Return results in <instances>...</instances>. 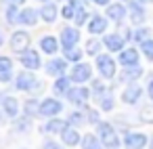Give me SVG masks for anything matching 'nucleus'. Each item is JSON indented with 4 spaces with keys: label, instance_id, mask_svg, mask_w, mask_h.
I'll use <instances>...</instances> for the list:
<instances>
[{
    "label": "nucleus",
    "instance_id": "obj_3",
    "mask_svg": "<svg viewBox=\"0 0 153 149\" xmlns=\"http://www.w3.org/2000/svg\"><path fill=\"white\" fill-rule=\"evenodd\" d=\"M97 69H99V74L103 78L111 80L115 76V61H113V57H109V55H97Z\"/></svg>",
    "mask_w": 153,
    "mask_h": 149
},
{
    "label": "nucleus",
    "instance_id": "obj_13",
    "mask_svg": "<svg viewBox=\"0 0 153 149\" xmlns=\"http://www.w3.org/2000/svg\"><path fill=\"white\" fill-rule=\"evenodd\" d=\"M120 63L122 67H132V65H138V51L136 48H124L120 51Z\"/></svg>",
    "mask_w": 153,
    "mask_h": 149
},
{
    "label": "nucleus",
    "instance_id": "obj_24",
    "mask_svg": "<svg viewBox=\"0 0 153 149\" xmlns=\"http://www.w3.org/2000/svg\"><path fill=\"white\" fill-rule=\"evenodd\" d=\"M61 139H63V143H65L67 147H74V145H78V143H80V132H78L76 128L67 126V128L61 132Z\"/></svg>",
    "mask_w": 153,
    "mask_h": 149
},
{
    "label": "nucleus",
    "instance_id": "obj_5",
    "mask_svg": "<svg viewBox=\"0 0 153 149\" xmlns=\"http://www.w3.org/2000/svg\"><path fill=\"white\" fill-rule=\"evenodd\" d=\"M63 111V103L61 101H57V99H44V101H40V115H44V118H55V115H59Z\"/></svg>",
    "mask_w": 153,
    "mask_h": 149
},
{
    "label": "nucleus",
    "instance_id": "obj_37",
    "mask_svg": "<svg viewBox=\"0 0 153 149\" xmlns=\"http://www.w3.org/2000/svg\"><path fill=\"white\" fill-rule=\"evenodd\" d=\"M88 17H90V15L86 13V9H80V11L76 13V17H74V21H76V25L80 28V25H84V23L88 21Z\"/></svg>",
    "mask_w": 153,
    "mask_h": 149
},
{
    "label": "nucleus",
    "instance_id": "obj_33",
    "mask_svg": "<svg viewBox=\"0 0 153 149\" xmlns=\"http://www.w3.org/2000/svg\"><path fill=\"white\" fill-rule=\"evenodd\" d=\"M149 34H151V32H149L147 28H138L136 32H132V40H136V42L140 44L143 40H147V38H149Z\"/></svg>",
    "mask_w": 153,
    "mask_h": 149
},
{
    "label": "nucleus",
    "instance_id": "obj_39",
    "mask_svg": "<svg viewBox=\"0 0 153 149\" xmlns=\"http://www.w3.org/2000/svg\"><path fill=\"white\" fill-rule=\"evenodd\" d=\"M143 120L145 122H153V109L151 107H145L143 109Z\"/></svg>",
    "mask_w": 153,
    "mask_h": 149
},
{
    "label": "nucleus",
    "instance_id": "obj_16",
    "mask_svg": "<svg viewBox=\"0 0 153 149\" xmlns=\"http://www.w3.org/2000/svg\"><path fill=\"white\" fill-rule=\"evenodd\" d=\"M128 11H130V21L132 23H143L145 21V17H147V13H145V9H143V4L140 2H136V0H130V7H128Z\"/></svg>",
    "mask_w": 153,
    "mask_h": 149
},
{
    "label": "nucleus",
    "instance_id": "obj_26",
    "mask_svg": "<svg viewBox=\"0 0 153 149\" xmlns=\"http://www.w3.org/2000/svg\"><path fill=\"white\" fill-rule=\"evenodd\" d=\"M82 149H105V147H103L101 139H97V134L88 132L82 136Z\"/></svg>",
    "mask_w": 153,
    "mask_h": 149
},
{
    "label": "nucleus",
    "instance_id": "obj_27",
    "mask_svg": "<svg viewBox=\"0 0 153 149\" xmlns=\"http://www.w3.org/2000/svg\"><path fill=\"white\" fill-rule=\"evenodd\" d=\"M69 82H71V78H65V74L59 76L57 82H55V92H57V95H67V90H69Z\"/></svg>",
    "mask_w": 153,
    "mask_h": 149
},
{
    "label": "nucleus",
    "instance_id": "obj_36",
    "mask_svg": "<svg viewBox=\"0 0 153 149\" xmlns=\"http://www.w3.org/2000/svg\"><path fill=\"white\" fill-rule=\"evenodd\" d=\"M67 122H69V126H78V124H84V122H86V118H84V113L74 111V113L67 118Z\"/></svg>",
    "mask_w": 153,
    "mask_h": 149
},
{
    "label": "nucleus",
    "instance_id": "obj_40",
    "mask_svg": "<svg viewBox=\"0 0 153 149\" xmlns=\"http://www.w3.org/2000/svg\"><path fill=\"white\" fill-rule=\"evenodd\" d=\"M42 149H63L57 141H44V145H42Z\"/></svg>",
    "mask_w": 153,
    "mask_h": 149
},
{
    "label": "nucleus",
    "instance_id": "obj_38",
    "mask_svg": "<svg viewBox=\"0 0 153 149\" xmlns=\"http://www.w3.org/2000/svg\"><path fill=\"white\" fill-rule=\"evenodd\" d=\"M27 126H32V122H30V115H25V120H19V122H15V128L17 130H27Z\"/></svg>",
    "mask_w": 153,
    "mask_h": 149
},
{
    "label": "nucleus",
    "instance_id": "obj_20",
    "mask_svg": "<svg viewBox=\"0 0 153 149\" xmlns=\"http://www.w3.org/2000/svg\"><path fill=\"white\" fill-rule=\"evenodd\" d=\"M2 109H4V113L9 115V118H17L19 115V101L15 99V97H4L2 99Z\"/></svg>",
    "mask_w": 153,
    "mask_h": 149
},
{
    "label": "nucleus",
    "instance_id": "obj_42",
    "mask_svg": "<svg viewBox=\"0 0 153 149\" xmlns=\"http://www.w3.org/2000/svg\"><path fill=\"white\" fill-rule=\"evenodd\" d=\"M147 95H149V99L153 101V80L149 82V86H147Z\"/></svg>",
    "mask_w": 153,
    "mask_h": 149
},
{
    "label": "nucleus",
    "instance_id": "obj_9",
    "mask_svg": "<svg viewBox=\"0 0 153 149\" xmlns=\"http://www.w3.org/2000/svg\"><path fill=\"white\" fill-rule=\"evenodd\" d=\"M147 134H143V132H126V136H124V147L126 149H143L145 145H147Z\"/></svg>",
    "mask_w": 153,
    "mask_h": 149
},
{
    "label": "nucleus",
    "instance_id": "obj_31",
    "mask_svg": "<svg viewBox=\"0 0 153 149\" xmlns=\"http://www.w3.org/2000/svg\"><path fill=\"white\" fill-rule=\"evenodd\" d=\"M65 53V59L67 61H74V63H80V59H82V51L80 48H67V51H63Z\"/></svg>",
    "mask_w": 153,
    "mask_h": 149
},
{
    "label": "nucleus",
    "instance_id": "obj_29",
    "mask_svg": "<svg viewBox=\"0 0 153 149\" xmlns=\"http://www.w3.org/2000/svg\"><path fill=\"white\" fill-rule=\"evenodd\" d=\"M99 105H101L103 111H111V109H113V97H111L109 92H103V95L99 97Z\"/></svg>",
    "mask_w": 153,
    "mask_h": 149
},
{
    "label": "nucleus",
    "instance_id": "obj_30",
    "mask_svg": "<svg viewBox=\"0 0 153 149\" xmlns=\"http://www.w3.org/2000/svg\"><path fill=\"white\" fill-rule=\"evenodd\" d=\"M140 53L147 57V61H153V40L151 38H147V40L140 42Z\"/></svg>",
    "mask_w": 153,
    "mask_h": 149
},
{
    "label": "nucleus",
    "instance_id": "obj_32",
    "mask_svg": "<svg viewBox=\"0 0 153 149\" xmlns=\"http://www.w3.org/2000/svg\"><path fill=\"white\" fill-rule=\"evenodd\" d=\"M101 46H103V44H101L99 40L90 38V40L86 42V53H88V55H94V57H97V55H99V51H101Z\"/></svg>",
    "mask_w": 153,
    "mask_h": 149
},
{
    "label": "nucleus",
    "instance_id": "obj_4",
    "mask_svg": "<svg viewBox=\"0 0 153 149\" xmlns=\"http://www.w3.org/2000/svg\"><path fill=\"white\" fill-rule=\"evenodd\" d=\"M90 74H92V67L88 65V63H76L74 67H71V82H76V84H84V82H88L90 80Z\"/></svg>",
    "mask_w": 153,
    "mask_h": 149
},
{
    "label": "nucleus",
    "instance_id": "obj_10",
    "mask_svg": "<svg viewBox=\"0 0 153 149\" xmlns=\"http://www.w3.org/2000/svg\"><path fill=\"white\" fill-rule=\"evenodd\" d=\"M103 44H105L107 51H111V53H120V51H124L126 38H124L122 34H107V36L103 38Z\"/></svg>",
    "mask_w": 153,
    "mask_h": 149
},
{
    "label": "nucleus",
    "instance_id": "obj_46",
    "mask_svg": "<svg viewBox=\"0 0 153 149\" xmlns=\"http://www.w3.org/2000/svg\"><path fill=\"white\" fill-rule=\"evenodd\" d=\"M149 143H151V149H153V136H151V141H149Z\"/></svg>",
    "mask_w": 153,
    "mask_h": 149
},
{
    "label": "nucleus",
    "instance_id": "obj_18",
    "mask_svg": "<svg viewBox=\"0 0 153 149\" xmlns=\"http://www.w3.org/2000/svg\"><path fill=\"white\" fill-rule=\"evenodd\" d=\"M107 30V19L103 15H92L88 21V32L90 34H105Z\"/></svg>",
    "mask_w": 153,
    "mask_h": 149
},
{
    "label": "nucleus",
    "instance_id": "obj_25",
    "mask_svg": "<svg viewBox=\"0 0 153 149\" xmlns=\"http://www.w3.org/2000/svg\"><path fill=\"white\" fill-rule=\"evenodd\" d=\"M40 48H42L46 55H55V53L59 51V42H57L55 36H44V38L40 40Z\"/></svg>",
    "mask_w": 153,
    "mask_h": 149
},
{
    "label": "nucleus",
    "instance_id": "obj_17",
    "mask_svg": "<svg viewBox=\"0 0 153 149\" xmlns=\"http://www.w3.org/2000/svg\"><path fill=\"white\" fill-rule=\"evenodd\" d=\"M67 126H69V122H67V120L51 118V120H48V122L44 124V128H42V130H44V132H48V134H57V132L61 134V132H63V130H65Z\"/></svg>",
    "mask_w": 153,
    "mask_h": 149
},
{
    "label": "nucleus",
    "instance_id": "obj_41",
    "mask_svg": "<svg viewBox=\"0 0 153 149\" xmlns=\"http://www.w3.org/2000/svg\"><path fill=\"white\" fill-rule=\"evenodd\" d=\"M86 113H88V122L99 124V113H97V111H92V109H90V111H86Z\"/></svg>",
    "mask_w": 153,
    "mask_h": 149
},
{
    "label": "nucleus",
    "instance_id": "obj_1",
    "mask_svg": "<svg viewBox=\"0 0 153 149\" xmlns=\"http://www.w3.org/2000/svg\"><path fill=\"white\" fill-rule=\"evenodd\" d=\"M97 134H99L105 149H117L120 147V136H117L115 128L109 122H99L97 124Z\"/></svg>",
    "mask_w": 153,
    "mask_h": 149
},
{
    "label": "nucleus",
    "instance_id": "obj_19",
    "mask_svg": "<svg viewBox=\"0 0 153 149\" xmlns=\"http://www.w3.org/2000/svg\"><path fill=\"white\" fill-rule=\"evenodd\" d=\"M65 67H67V59H53L46 63V74L48 76H63L65 74Z\"/></svg>",
    "mask_w": 153,
    "mask_h": 149
},
{
    "label": "nucleus",
    "instance_id": "obj_14",
    "mask_svg": "<svg viewBox=\"0 0 153 149\" xmlns=\"http://www.w3.org/2000/svg\"><path fill=\"white\" fill-rule=\"evenodd\" d=\"M128 15V9L122 4V2H113V4H107V17L111 19V21H122L124 17Z\"/></svg>",
    "mask_w": 153,
    "mask_h": 149
},
{
    "label": "nucleus",
    "instance_id": "obj_15",
    "mask_svg": "<svg viewBox=\"0 0 153 149\" xmlns=\"http://www.w3.org/2000/svg\"><path fill=\"white\" fill-rule=\"evenodd\" d=\"M13 80V61L9 57H2L0 55V82L7 84Z\"/></svg>",
    "mask_w": 153,
    "mask_h": 149
},
{
    "label": "nucleus",
    "instance_id": "obj_12",
    "mask_svg": "<svg viewBox=\"0 0 153 149\" xmlns=\"http://www.w3.org/2000/svg\"><path fill=\"white\" fill-rule=\"evenodd\" d=\"M21 63H23V67L25 69H38L40 65H42V61H40V55L36 53V51H32V48H27V51H23L21 53Z\"/></svg>",
    "mask_w": 153,
    "mask_h": 149
},
{
    "label": "nucleus",
    "instance_id": "obj_7",
    "mask_svg": "<svg viewBox=\"0 0 153 149\" xmlns=\"http://www.w3.org/2000/svg\"><path fill=\"white\" fill-rule=\"evenodd\" d=\"M78 42H80V30H76V28H63V32H61V46H63V51L74 48Z\"/></svg>",
    "mask_w": 153,
    "mask_h": 149
},
{
    "label": "nucleus",
    "instance_id": "obj_48",
    "mask_svg": "<svg viewBox=\"0 0 153 149\" xmlns=\"http://www.w3.org/2000/svg\"><path fill=\"white\" fill-rule=\"evenodd\" d=\"M40 2H48V0H40Z\"/></svg>",
    "mask_w": 153,
    "mask_h": 149
},
{
    "label": "nucleus",
    "instance_id": "obj_45",
    "mask_svg": "<svg viewBox=\"0 0 153 149\" xmlns=\"http://www.w3.org/2000/svg\"><path fill=\"white\" fill-rule=\"evenodd\" d=\"M136 2H140V4H147V2H153V0H136Z\"/></svg>",
    "mask_w": 153,
    "mask_h": 149
},
{
    "label": "nucleus",
    "instance_id": "obj_49",
    "mask_svg": "<svg viewBox=\"0 0 153 149\" xmlns=\"http://www.w3.org/2000/svg\"><path fill=\"white\" fill-rule=\"evenodd\" d=\"M0 120H2V118H0Z\"/></svg>",
    "mask_w": 153,
    "mask_h": 149
},
{
    "label": "nucleus",
    "instance_id": "obj_2",
    "mask_svg": "<svg viewBox=\"0 0 153 149\" xmlns=\"http://www.w3.org/2000/svg\"><path fill=\"white\" fill-rule=\"evenodd\" d=\"M15 86H17V90H27V92H32V90H40V88H42L40 80L32 74V69L21 72V74L17 76V80H15Z\"/></svg>",
    "mask_w": 153,
    "mask_h": 149
},
{
    "label": "nucleus",
    "instance_id": "obj_21",
    "mask_svg": "<svg viewBox=\"0 0 153 149\" xmlns=\"http://www.w3.org/2000/svg\"><path fill=\"white\" fill-rule=\"evenodd\" d=\"M140 76H143V67H140V65H132V67H124L120 80H122V82H134V80H138Z\"/></svg>",
    "mask_w": 153,
    "mask_h": 149
},
{
    "label": "nucleus",
    "instance_id": "obj_8",
    "mask_svg": "<svg viewBox=\"0 0 153 149\" xmlns=\"http://www.w3.org/2000/svg\"><path fill=\"white\" fill-rule=\"evenodd\" d=\"M11 48H13L15 53H23V51H27V48H30V34L23 32V30L15 32V34L11 36Z\"/></svg>",
    "mask_w": 153,
    "mask_h": 149
},
{
    "label": "nucleus",
    "instance_id": "obj_34",
    "mask_svg": "<svg viewBox=\"0 0 153 149\" xmlns=\"http://www.w3.org/2000/svg\"><path fill=\"white\" fill-rule=\"evenodd\" d=\"M76 13H78V9L69 2V4H65L63 9H61V15H63V19H74L76 17Z\"/></svg>",
    "mask_w": 153,
    "mask_h": 149
},
{
    "label": "nucleus",
    "instance_id": "obj_28",
    "mask_svg": "<svg viewBox=\"0 0 153 149\" xmlns=\"http://www.w3.org/2000/svg\"><path fill=\"white\" fill-rule=\"evenodd\" d=\"M23 107H25V115H30V118L32 115H40V101L38 99H27Z\"/></svg>",
    "mask_w": 153,
    "mask_h": 149
},
{
    "label": "nucleus",
    "instance_id": "obj_11",
    "mask_svg": "<svg viewBox=\"0 0 153 149\" xmlns=\"http://www.w3.org/2000/svg\"><path fill=\"white\" fill-rule=\"evenodd\" d=\"M65 97H67L74 105H84V103L88 101V97H90V90L84 88V86H76V88H69Z\"/></svg>",
    "mask_w": 153,
    "mask_h": 149
},
{
    "label": "nucleus",
    "instance_id": "obj_43",
    "mask_svg": "<svg viewBox=\"0 0 153 149\" xmlns=\"http://www.w3.org/2000/svg\"><path fill=\"white\" fill-rule=\"evenodd\" d=\"M4 2H7V4H15V7H19V4L25 2V0H4Z\"/></svg>",
    "mask_w": 153,
    "mask_h": 149
},
{
    "label": "nucleus",
    "instance_id": "obj_6",
    "mask_svg": "<svg viewBox=\"0 0 153 149\" xmlns=\"http://www.w3.org/2000/svg\"><path fill=\"white\" fill-rule=\"evenodd\" d=\"M140 97H143V88H140L138 84H134V82H130V84L124 88V92H122V101H124L126 105H136V103L140 101Z\"/></svg>",
    "mask_w": 153,
    "mask_h": 149
},
{
    "label": "nucleus",
    "instance_id": "obj_22",
    "mask_svg": "<svg viewBox=\"0 0 153 149\" xmlns=\"http://www.w3.org/2000/svg\"><path fill=\"white\" fill-rule=\"evenodd\" d=\"M57 15H59V9H57L53 2H44V7L40 9V17H42L46 23H53V21L57 19Z\"/></svg>",
    "mask_w": 153,
    "mask_h": 149
},
{
    "label": "nucleus",
    "instance_id": "obj_23",
    "mask_svg": "<svg viewBox=\"0 0 153 149\" xmlns=\"http://www.w3.org/2000/svg\"><path fill=\"white\" fill-rule=\"evenodd\" d=\"M38 17H40V11H34V9H23V11L19 13V23H23V25H36Z\"/></svg>",
    "mask_w": 153,
    "mask_h": 149
},
{
    "label": "nucleus",
    "instance_id": "obj_44",
    "mask_svg": "<svg viewBox=\"0 0 153 149\" xmlns=\"http://www.w3.org/2000/svg\"><path fill=\"white\" fill-rule=\"evenodd\" d=\"M94 4H99V7H107L109 4V0H92Z\"/></svg>",
    "mask_w": 153,
    "mask_h": 149
},
{
    "label": "nucleus",
    "instance_id": "obj_35",
    "mask_svg": "<svg viewBox=\"0 0 153 149\" xmlns=\"http://www.w3.org/2000/svg\"><path fill=\"white\" fill-rule=\"evenodd\" d=\"M7 21H9V23L19 21V11H17L15 4H9V9H7Z\"/></svg>",
    "mask_w": 153,
    "mask_h": 149
},
{
    "label": "nucleus",
    "instance_id": "obj_47",
    "mask_svg": "<svg viewBox=\"0 0 153 149\" xmlns=\"http://www.w3.org/2000/svg\"><path fill=\"white\" fill-rule=\"evenodd\" d=\"M0 46H2V34H0Z\"/></svg>",
    "mask_w": 153,
    "mask_h": 149
}]
</instances>
